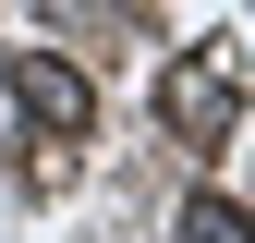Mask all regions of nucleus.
Masks as SVG:
<instances>
[{
  "label": "nucleus",
  "instance_id": "3",
  "mask_svg": "<svg viewBox=\"0 0 255 243\" xmlns=\"http://www.w3.org/2000/svg\"><path fill=\"white\" fill-rule=\"evenodd\" d=\"M170 243H255V231H243V207H231V195H195V207L170 219Z\"/></svg>",
  "mask_w": 255,
  "mask_h": 243
},
{
  "label": "nucleus",
  "instance_id": "2",
  "mask_svg": "<svg viewBox=\"0 0 255 243\" xmlns=\"http://www.w3.org/2000/svg\"><path fill=\"white\" fill-rule=\"evenodd\" d=\"M158 122H170V134L182 146H219V134H231V122H243V73H231V61H170V73H158Z\"/></svg>",
  "mask_w": 255,
  "mask_h": 243
},
{
  "label": "nucleus",
  "instance_id": "1",
  "mask_svg": "<svg viewBox=\"0 0 255 243\" xmlns=\"http://www.w3.org/2000/svg\"><path fill=\"white\" fill-rule=\"evenodd\" d=\"M0 85H12V110L37 122V134H61V146L98 134V85H85L61 49H12V61H0Z\"/></svg>",
  "mask_w": 255,
  "mask_h": 243
}]
</instances>
